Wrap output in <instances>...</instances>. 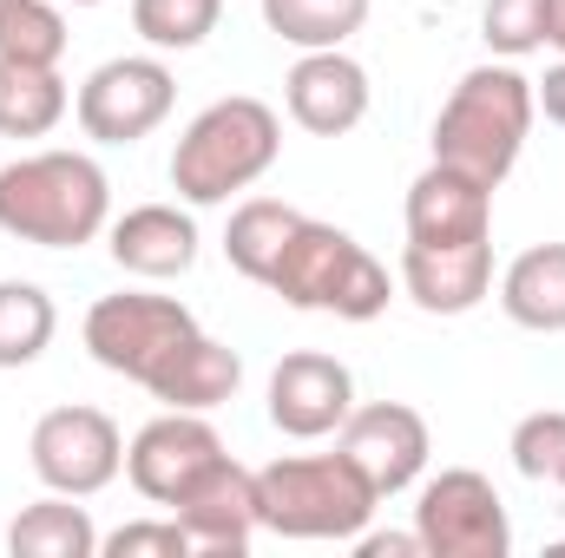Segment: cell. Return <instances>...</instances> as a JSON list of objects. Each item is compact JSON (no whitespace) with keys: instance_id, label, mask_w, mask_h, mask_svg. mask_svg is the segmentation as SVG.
Instances as JSON below:
<instances>
[{"instance_id":"6da1fadb","label":"cell","mask_w":565,"mask_h":558,"mask_svg":"<svg viewBox=\"0 0 565 558\" xmlns=\"http://www.w3.org/2000/svg\"><path fill=\"white\" fill-rule=\"evenodd\" d=\"M113 224V178L86 151H26L0 164V230L33 250H79Z\"/></svg>"},{"instance_id":"7a4b0ae2","label":"cell","mask_w":565,"mask_h":558,"mask_svg":"<svg viewBox=\"0 0 565 558\" xmlns=\"http://www.w3.org/2000/svg\"><path fill=\"white\" fill-rule=\"evenodd\" d=\"M540 106H533V79L513 60H487L473 73H460V86L447 93L440 119H434V158L480 178V184H507V171L520 164L526 132H533Z\"/></svg>"},{"instance_id":"3957f363","label":"cell","mask_w":565,"mask_h":558,"mask_svg":"<svg viewBox=\"0 0 565 558\" xmlns=\"http://www.w3.org/2000/svg\"><path fill=\"white\" fill-rule=\"evenodd\" d=\"M282 158V119L277 106L250 99V93H231L217 106H204L184 139L171 151V191L198 211L211 204H231L237 191H250L257 178H270V164Z\"/></svg>"},{"instance_id":"277c9868","label":"cell","mask_w":565,"mask_h":558,"mask_svg":"<svg viewBox=\"0 0 565 558\" xmlns=\"http://www.w3.org/2000/svg\"><path fill=\"white\" fill-rule=\"evenodd\" d=\"M382 493L335 453H282L257 466V526L277 539H355L375 519Z\"/></svg>"},{"instance_id":"5b68a950","label":"cell","mask_w":565,"mask_h":558,"mask_svg":"<svg viewBox=\"0 0 565 558\" xmlns=\"http://www.w3.org/2000/svg\"><path fill=\"white\" fill-rule=\"evenodd\" d=\"M264 289L289 309H316V315H342V322H375L388 309V270L349 230H335L322 217H302L289 230Z\"/></svg>"},{"instance_id":"8992f818","label":"cell","mask_w":565,"mask_h":558,"mask_svg":"<svg viewBox=\"0 0 565 558\" xmlns=\"http://www.w3.org/2000/svg\"><path fill=\"white\" fill-rule=\"evenodd\" d=\"M198 335V315L178 302V296H151V289H119V296H99L86 309V348L106 375H126V382H151L184 342Z\"/></svg>"},{"instance_id":"52a82bcc","label":"cell","mask_w":565,"mask_h":558,"mask_svg":"<svg viewBox=\"0 0 565 558\" xmlns=\"http://www.w3.org/2000/svg\"><path fill=\"white\" fill-rule=\"evenodd\" d=\"M415 539L427 558H507L513 519L480 466H440L415 493Z\"/></svg>"},{"instance_id":"ba28073f","label":"cell","mask_w":565,"mask_h":558,"mask_svg":"<svg viewBox=\"0 0 565 558\" xmlns=\"http://www.w3.org/2000/svg\"><path fill=\"white\" fill-rule=\"evenodd\" d=\"M178 106V79L158 53H119L106 66L86 73L79 99H73V119L93 144H139L151 139Z\"/></svg>"},{"instance_id":"9c48e42d","label":"cell","mask_w":565,"mask_h":558,"mask_svg":"<svg viewBox=\"0 0 565 558\" xmlns=\"http://www.w3.org/2000/svg\"><path fill=\"white\" fill-rule=\"evenodd\" d=\"M26 460H33L46 493L93 500V493H106L126 473V433H119V420L106 408H46L33 420Z\"/></svg>"},{"instance_id":"30bf717a","label":"cell","mask_w":565,"mask_h":558,"mask_svg":"<svg viewBox=\"0 0 565 558\" xmlns=\"http://www.w3.org/2000/svg\"><path fill=\"white\" fill-rule=\"evenodd\" d=\"M335 447L355 460V473H362L382 500H395V493L422 486L434 433H427L422 408H408V401H369V408H355V415L342 420Z\"/></svg>"},{"instance_id":"8fae6325","label":"cell","mask_w":565,"mask_h":558,"mask_svg":"<svg viewBox=\"0 0 565 558\" xmlns=\"http://www.w3.org/2000/svg\"><path fill=\"white\" fill-rule=\"evenodd\" d=\"M171 519L191 533L198 552H217V558H244L250 539L264 533L257 526V473L237 466L231 453H217L178 500H171Z\"/></svg>"},{"instance_id":"7c38bea8","label":"cell","mask_w":565,"mask_h":558,"mask_svg":"<svg viewBox=\"0 0 565 558\" xmlns=\"http://www.w3.org/2000/svg\"><path fill=\"white\" fill-rule=\"evenodd\" d=\"M217 453H224V440H217L211 420L184 415V408H164L158 420H145L139 433H132V447H126V480H132L139 500L171 506Z\"/></svg>"},{"instance_id":"4fadbf2b","label":"cell","mask_w":565,"mask_h":558,"mask_svg":"<svg viewBox=\"0 0 565 558\" xmlns=\"http://www.w3.org/2000/svg\"><path fill=\"white\" fill-rule=\"evenodd\" d=\"M355 415V375L322 355V348H296L282 355L270 375V427L289 440H322L342 433V420Z\"/></svg>"},{"instance_id":"5bb4252c","label":"cell","mask_w":565,"mask_h":558,"mask_svg":"<svg viewBox=\"0 0 565 558\" xmlns=\"http://www.w3.org/2000/svg\"><path fill=\"white\" fill-rule=\"evenodd\" d=\"M369 99H375V86H369L362 60H349L342 46L302 53V60L289 66V79H282V106H289V119H296L302 132H316V139H342V132H355V126L369 119Z\"/></svg>"},{"instance_id":"9a60e30c","label":"cell","mask_w":565,"mask_h":558,"mask_svg":"<svg viewBox=\"0 0 565 558\" xmlns=\"http://www.w3.org/2000/svg\"><path fill=\"white\" fill-rule=\"evenodd\" d=\"M402 289L422 315H473L493 296V237L408 244L402 250Z\"/></svg>"},{"instance_id":"2e32d148","label":"cell","mask_w":565,"mask_h":558,"mask_svg":"<svg viewBox=\"0 0 565 558\" xmlns=\"http://www.w3.org/2000/svg\"><path fill=\"white\" fill-rule=\"evenodd\" d=\"M106 250H113V264L126 277L171 282L198 264V224L178 204H132L126 217L106 224Z\"/></svg>"},{"instance_id":"e0dca14e","label":"cell","mask_w":565,"mask_h":558,"mask_svg":"<svg viewBox=\"0 0 565 558\" xmlns=\"http://www.w3.org/2000/svg\"><path fill=\"white\" fill-rule=\"evenodd\" d=\"M467 237H493V184L434 158L408 184V244H467Z\"/></svg>"},{"instance_id":"ac0fdd59","label":"cell","mask_w":565,"mask_h":558,"mask_svg":"<svg viewBox=\"0 0 565 558\" xmlns=\"http://www.w3.org/2000/svg\"><path fill=\"white\" fill-rule=\"evenodd\" d=\"M244 388V362H237V348L231 342H217V335H191L151 382H145V395L151 401H164V408H184V415H211V408H224L231 395Z\"/></svg>"},{"instance_id":"d6986e66","label":"cell","mask_w":565,"mask_h":558,"mask_svg":"<svg viewBox=\"0 0 565 558\" xmlns=\"http://www.w3.org/2000/svg\"><path fill=\"white\" fill-rule=\"evenodd\" d=\"M500 309L533 335H565V244L520 250L500 277Z\"/></svg>"},{"instance_id":"ffe728a7","label":"cell","mask_w":565,"mask_h":558,"mask_svg":"<svg viewBox=\"0 0 565 558\" xmlns=\"http://www.w3.org/2000/svg\"><path fill=\"white\" fill-rule=\"evenodd\" d=\"M7 552L13 558H93L99 552V526L73 493H46L33 500L13 526H7Z\"/></svg>"},{"instance_id":"44dd1931","label":"cell","mask_w":565,"mask_h":558,"mask_svg":"<svg viewBox=\"0 0 565 558\" xmlns=\"http://www.w3.org/2000/svg\"><path fill=\"white\" fill-rule=\"evenodd\" d=\"M73 112L60 66H13L0 60V139H46Z\"/></svg>"},{"instance_id":"7402d4cb","label":"cell","mask_w":565,"mask_h":558,"mask_svg":"<svg viewBox=\"0 0 565 558\" xmlns=\"http://www.w3.org/2000/svg\"><path fill=\"white\" fill-rule=\"evenodd\" d=\"M302 224V211L296 204H282V197H244L237 211H231V224H224V257H231V270L250 282H270L277 270L282 244H289V230Z\"/></svg>"},{"instance_id":"603a6c76","label":"cell","mask_w":565,"mask_h":558,"mask_svg":"<svg viewBox=\"0 0 565 558\" xmlns=\"http://www.w3.org/2000/svg\"><path fill=\"white\" fill-rule=\"evenodd\" d=\"M264 26L296 53H322V46H349L369 20V0H257Z\"/></svg>"},{"instance_id":"cb8c5ba5","label":"cell","mask_w":565,"mask_h":558,"mask_svg":"<svg viewBox=\"0 0 565 558\" xmlns=\"http://www.w3.org/2000/svg\"><path fill=\"white\" fill-rule=\"evenodd\" d=\"M53 329H60V309L40 282L7 277L0 282V368H26L53 348Z\"/></svg>"},{"instance_id":"d4e9b609","label":"cell","mask_w":565,"mask_h":558,"mask_svg":"<svg viewBox=\"0 0 565 558\" xmlns=\"http://www.w3.org/2000/svg\"><path fill=\"white\" fill-rule=\"evenodd\" d=\"M66 13L60 0H0V60L13 66H60L66 60Z\"/></svg>"},{"instance_id":"484cf974","label":"cell","mask_w":565,"mask_h":558,"mask_svg":"<svg viewBox=\"0 0 565 558\" xmlns=\"http://www.w3.org/2000/svg\"><path fill=\"white\" fill-rule=\"evenodd\" d=\"M224 0H132V33L158 53H191L217 33Z\"/></svg>"},{"instance_id":"4316f807","label":"cell","mask_w":565,"mask_h":558,"mask_svg":"<svg viewBox=\"0 0 565 558\" xmlns=\"http://www.w3.org/2000/svg\"><path fill=\"white\" fill-rule=\"evenodd\" d=\"M480 33H487V46L500 60H526L553 33V0H487L480 7Z\"/></svg>"},{"instance_id":"83f0119b","label":"cell","mask_w":565,"mask_h":558,"mask_svg":"<svg viewBox=\"0 0 565 558\" xmlns=\"http://www.w3.org/2000/svg\"><path fill=\"white\" fill-rule=\"evenodd\" d=\"M513 466L540 486L565 493V408H540L513 427Z\"/></svg>"},{"instance_id":"f1b7e54d","label":"cell","mask_w":565,"mask_h":558,"mask_svg":"<svg viewBox=\"0 0 565 558\" xmlns=\"http://www.w3.org/2000/svg\"><path fill=\"white\" fill-rule=\"evenodd\" d=\"M99 552L106 558H191L198 546H191V533L178 519H132V526L106 533Z\"/></svg>"},{"instance_id":"f546056e","label":"cell","mask_w":565,"mask_h":558,"mask_svg":"<svg viewBox=\"0 0 565 558\" xmlns=\"http://www.w3.org/2000/svg\"><path fill=\"white\" fill-rule=\"evenodd\" d=\"M349 546H355L362 558H415V552H422V539H415V533H369V526H362Z\"/></svg>"},{"instance_id":"4dcf8cb0","label":"cell","mask_w":565,"mask_h":558,"mask_svg":"<svg viewBox=\"0 0 565 558\" xmlns=\"http://www.w3.org/2000/svg\"><path fill=\"white\" fill-rule=\"evenodd\" d=\"M533 106L546 112V126H559L565 132V60L559 66H546V79H533Z\"/></svg>"},{"instance_id":"1f68e13d","label":"cell","mask_w":565,"mask_h":558,"mask_svg":"<svg viewBox=\"0 0 565 558\" xmlns=\"http://www.w3.org/2000/svg\"><path fill=\"white\" fill-rule=\"evenodd\" d=\"M546 46H559V60H565V0H553V33H546Z\"/></svg>"},{"instance_id":"d6a6232c","label":"cell","mask_w":565,"mask_h":558,"mask_svg":"<svg viewBox=\"0 0 565 558\" xmlns=\"http://www.w3.org/2000/svg\"><path fill=\"white\" fill-rule=\"evenodd\" d=\"M73 7H99V0H73Z\"/></svg>"}]
</instances>
